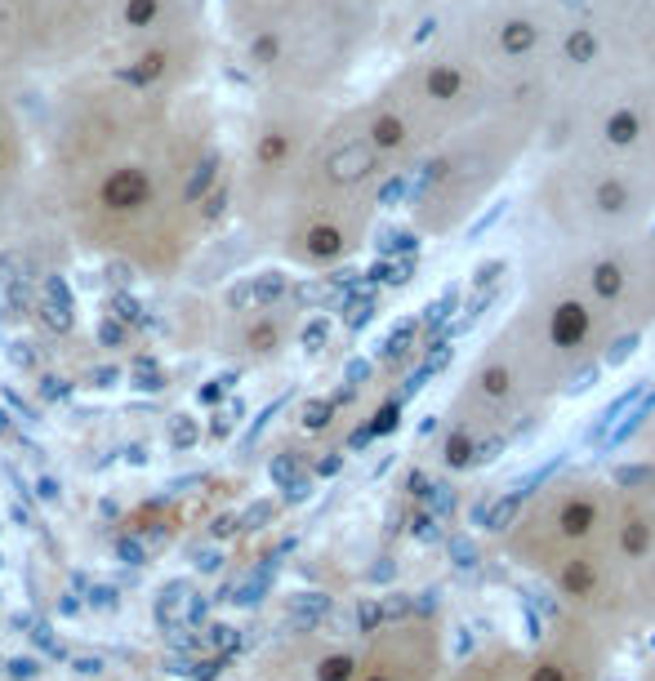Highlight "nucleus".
I'll list each match as a JSON object with an SVG mask.
<instances>
[{"instance_id": "21", "label": "nucleus", "mask_w": 655, "mask_h": 681, "mask_svg": "<svg viewBox=\"0 0 655 681\" xmlns=\"http://www.w3.org/2000/svg\"><path fill=\"white\" fill-rule=\"evenodd\" d=\"M357 624H361V632H371L375 624H383V610H380V601H366L361 610H357Z\"/></svg>"}, {"instance_id": "5", "label": "nucleus", "mask_w": 655, "mask_h": 681, "mask_svg": "<svg viewBox=\"0 0 655 681\" xmlns=\"http://www.w3.org/2000/svg\"><path fill=\"white\" fill-rule=\"evenodd\" d=\"M108 50L103 0H0V85L72 76Z\"/></svg>"}, {"instance_id": "14", "label": "nucleus", "mask_w": 655, "mask_h": 681, "mask_svg": "<svg viewBox=\"0 0 655 681\" xmlns=\"http://www.w3.org/2000/svg\"><path fill=\"white\" fill-rule=\"evenodd\" d=\"M236 415H241V406H232V410H215V415H210V423H206V436H210V441H223V436L232 432Z\"/></svg>"}, {"instance_id": "11", "label": "nucleus", "mask_w": 655, "mask_h": 681, "mask_svg": "<svg viewBox=\"0 0 655 681\" xmlns=\"http://www.w3.org/2000/svg\"><path fill=\"white\" fill-rule=\"evenodd\" d=\"M197 441H201V423L197 419L178 415V419L169 423V446H174V450H192Z\"/></svg>"}, {"instance_id": "18", "label": "nucleus", "mask_w": 655, "mask_h": 681, "mask_svg": "<svg viewBox=\"0 0 655 681\" xmlns=\"http://www.w3.org/2000/svg\"><path fill=\"white\" fill-rule=\"evenodd\" d=\"M116 557H120L125 566H143V561H148V552H143L139 539H116Z\"/></svg>"}, {"instance_id": "10", "label": "nucleus", "mask_w": 655, "mask_h": 681, "mask_svg": "<svg viewBox=\"0 0 655 681\" xmlns=\"http://www.w3.org/2000/svg\"><path fill=\"white\" fill-rule=\"evenodd\" d=\"M357 673V659L352 655H326L322 664H317V681H352Z\"/></svg>"}, {"instance_id": "15", "label": "nucleus", "mask_w": 655, "mask_h": 681, "mask_svg": "<svg viewBox=\"0 0 655 681\" xmlns=\"http://www.w3.org/2000/svg\"><path fill=\"white\" fill-rule=\"evenodd\" d=\"M210 646H215V655L218 650H223V655H232V650H236V646H241V637H236V628H232V624H210Z\"/></svg>"}, {"instance_id": "25", "label": "nucleus", "mask_w": 655, "mask_h": 681, "mask_svg": "<svg viewBox=\"0 0 655 681\" xmlns=\"http://www.w3.org/2000/svg\"><path fill=\"white\" fill-rule=\"evenodd\" d=\"M72 668H76L81 677H94V673H103V659H94V655H85V659H72Z\"/></svg>"}, {"instance_id": "27", "label": "nucleus", "mask_w": 655, "mask_h": 681, "mask_svg": "<svg viewBox=\"0 0 655 681\" xmlns=\"http://www.w3.org/2000/svg\"><path fill=\"white\" fill-rule=\"evenodd\" d=\"M655 472H647V468H624L620 472V485H638V481H651Z\"/></svg>"}, {"instance_id": "26", "label": "nucleus", "mask_w": 655, "mask_h": 681, "mask_svg": "<svg viewBox=\"0 0 655 681\" xmlns=\"http://www.w3.org/2000/svg\"><path fill=\"white\" fill-rule=\"evenodd\" d=\"M36 494H41L45 504H54V499H58V481H54V476H41V481H36Z\"/></svg>"}, {"instance_id": "34", "label": "nucleus", "mask_w": 655, "mask_h": 681, "mask_svg": "<svg viewBox=\"0 0 655 681\" xmlns=\"http://www.w3.org/2000/svg\"><path fill=\"white\" fill-rule=\"evenodd\" d=\"M499 446H504V441H486V446H477V459H495V455H499Z\"/></svg>"}, {"instance_id": "1", "label": "nucleus", "mask_w": 655, "mask_h": 681, "mask_svg": "<svg viewBox=\"0 0 655 681\" xmlns=\"http://www.w3.org/2000/svg\"><path fill=\"white\" fill-rule=\"evenodd\" d=\"M45 165L72 232L143 272L188 259L232 201L210 103L139 94L103 67H81L54 90Z\"/></svg>"}, {"instance_id": "37", "label": "nucleus", "mask_w": 655, "mask_h": 681, "mask_svg": "<svg viewBox=\"0 0 655 681\" xmlns=\"http://www.w3.org/2000/svg\"><path fill=\"white\" fill-rule=\"evenodd\" d=\"M375 681H380V677H375Z\"/></svg>"}, {"instance_id": "22", "label": "nucleus", "mask_w": 655, "mask_h": 681, "mask_svg": "<svg viewBox=\"0 0 655 681\" xmlns=\"http://www.w3.org/2000/svg\"><path fill=\"white\" fill-rule=\"evenodd\" d=\"M589 583H593L589 566H571V571H566V588H571V592H584Z\"/></svg>"}, {"instance_id": "3", "label": "nucleus", "mask_w": 655, "mask_h": 681, "mask_svg": "<svg viewBox=\"0 0 655 681\" xmlns=\"http://www.w3.org/2000/svg\"><path fill=\"white\" fill-rule=\"evenodd\" d=\"M388 178L397 174H388L380 152L366 143L357 111L330 107V116L322 120L313 148L303 152L294 183L281 201L285 254L308 267L343 263L357 250L366 232V210L380 206Z\"/></svg>"}, {"instance_id": "32", "label": "nucleus", "mask_w": 655, "mask_h": 681, "mask_svg": "<svg viewBox=\"0 0 655 681\" xmlns=\"http://www.w3.org/2000/svg\"><path fill=\"white\" fill-rule=\"evenodd\" d=\"M531 681H566V677H562V668L544 664V668H535V677H531Z\"/></svg>"}, {"instance_id": "8", "label": "nucleus", "mask_w": 655, "mask_h": 681, "mask_svg": "<svg viewBox=\"0 0 655 681\" xmlns=\"http://www.w3.org/2000/svg\"><path fill=\"white\" fill-rule=\"evenodd\" d=\"M246 312H255V321H250V325H246V334H241L246 352H250V357H273L276 348H281V325L273 321L276 303H273V308H246Z\"/></svg>"}, {"instance_id": "35", "label": "nucleus", "mask_w": 655, "mask_h": 681, "mask_svg": "<svg viewBox=\"0 0 655 681\" xmlns=\"http://www.w3.org/2000/svg\"><path fill=\"white\" fill-rule=\"evenodd\" d=\"M415 530H419L424 539H433V517H419V522H415Z\"/></svg>"}, {"instance_id": "2", "label": "nucleus", "mask_w": 655, "mask_h": 681, "mask_svg": "<svg viewBox=\"0 0 655 681\" xmlns=\"http://www.w3.org/2000/svg\"><path fill=\"white\" fill-rule=\"evenodd\" d=\"M388 0H223L236 62L276 94L330 99L380 45Z\"/></svg>"}, {"instance_id": "28", "label": "nucleus", "mask_w": 655, "mask_h": 681, "mask_svg": "<svg viewBox=\"0 0 655 681\" xmlns=\"http://www.w3.org/2000/svg\"><path fill=\"white\" fill-rule=\"evenodd\" d=\"M322 339H326V325H322V321H317V325H308V330H303V348H317V343H322Z\"/></svg>"}, {"instance_id": "19", "label": "nucleus", "mask_w": 655, "mask_h": 681, "mask_svg": "<svg viewBox=\"0 0 655 681\" xmlns=\"http://www.w3.org/2000/svg\"><path fill=\"white\" fill-rule=\"evenodd\" d=\"M0 668H5L14 681H27V677H36L41 664H36V659H9V664H0Z\"/></svg>"}, {"instance_id": "23", "label": "nucleus", "mask_w": 655, "mask_h": 681, "mask_svg": "<svg viewBox=\"0 0 655 681\" xmlns=\"http://www.w3.org/2000/svg\"><path fill=\"white\" fill-rule=\"evenodd\" d=\"M383 619H401V615H410V601L406 597H388V601H380Z\"/></svg>"}, {"instance_id": "20", "label": "nucleus", "mask_w": 655, "mask_h": 681, "mask_svg": "<svg viewBox=\"0 0 655 681\" xmlns=\"http://www.w3.org/2000/svg\"><path fill=\"white\" fill-rule=\"evenodd\" d=\"M468 450H473V446H468V436H464V432H455V436H450V446H446V459H450V464H468Z\"/></svg>"}, {"instance_id": "6", "label": "nucleus", "mask_w": 655, "mask_h": 681, "mask_svg": "<svg viewBox=\"0 0 655 681\" xmlns=\"http://www.w3.org/2000/svg\"><path fill=\"white\" fill-rule=\"evenodd\" d=\"M330 116V99H303V94H276L264 90L259 103L246 120V148L241 165L227 178L232 206H241L246 218L264 223L268 214L281 210L294 169L303 152L313 148L322 120Z\"/></svg>"}, {"instance_id": "9", "label": "nucleus", "mask_w": 655, "mask_h": 681, "mask_svg": "<svg viewBox=\"0 0 655 681\" xmlns=\"http://www.w3.org/2000/svg\"><path fill=\"white\" fill-rule=\"evenodd\" d=\"M522 494H526V490L504 494L499 504H491V508H482V513H477V522H486L491 530H508V522H513V517H517V508H522Z\"/></svg>"}, {"instance_id": "16", "label": "nucleus", "mask_w": 655, "mask_h": 681, "mask_svg": "<svg viewBox=\"0 0 655 681\" xmlns=\"http://www.w3.org/2000/svg\"><path fill=\"white\" fill-rule=\"evenodd\" d=\"M508 383H513V374H508L504 366H486V369H482V388H486L491 397H504V392H508Z\"/></svg>"}, {"instance_id": "29", "label": "nucleus", "mask_w": 655, "mask_h": 681, "mask_svg": "<svg viewBox=\"0 0 655 681\" xmlns=\"http://www.w3.org/2000/svg\"><path fill=\"white\" fill-rule=\"evenodd\" d=\"M450 548H455V557H459V566H473V543H468V539H455Z\"/></svg>"}, {"instance_id": "7", "label": "nucleus", "mask_w": 655, "mask_h": 681, "mask_svg": "<svg viewBox=\"0 0 655 681\" xmlns=\"http://www.w3.org/2000/svg\"><path fill=\"white\" fill-rule=\"evenodd\" d=\"M602 303V299H593ZM593 303L589 299H557L548 308V339L553 348H580L593 334Z\"/></svg>"}, {"instance_id": "24", "label": "nucleus", "mask_w": 655, "mask_h": 681, "mask_svg": "<svg viewBox=\"0 0 655 681\" xmlns=\"http://www.w3.org/2000/svg\"><path fill=\"white\" fill-rule=\"evenodd\" d=\"M624 548H629V552H642V548H647V530H642V525H629V530H624Z\"/></svg>"}, {"instance_id": "36", "label": "nucleus", "mask_w": 655, "mask_h": 681, "mask_svg": "<svg viewBox=\"0 0 655 681\" xmlns=\"http://www.w3.org/2000/svg\"><path fill=\"white\" fill-rule=\"evenodd\" d=\"M317 472H322V476H330V472H339V459H322V464H317Z\"/></svg>"}, {"instance_id": "13", "label": "nucleus", "mask_w": 655, "mask_h": 681, "mask_svg": "<svg viewBox=\"0 0 655 681\" xmlns=\"http://www.w3.org/2000/svg\"><path fill=\"white\" fill-rule=\"evenodd\" d=\"M294 610H299V619L313 624V619H322V615L330 610V597H322V592H303V597L294 601Z\"/></svg>"}, {"instance_id": "17", "label": "nucleus", "mask_w": 655, "mask_h": 681, "mask_svg": "<svg viewBox=\"0 0 655 681\" xmlns=\"http://www.w3.org/2000/svg\"><path fill=\"white\" fill-rule=\"evenodd\" d=\"M330 415H334V401H308V406H303V427L317 432V427L330 423Z\"/></svg>"}, {"instance_id": "4", "label": "nucleus", "mask_w": 655, "mask_h": 681, "mask_svg": "<svg viewBox=\"0 0 655 681\" xmlns=\"http://www.w3.org/2000/svg\"><path fill=\"white\" fill-rule=\"evenodd\" d=\"M495 103L499 94L491 81L464 53L429 36L383 76L375 94L352 103V111L388 174H401V165L433 157L446 139H455Z\"/></svg>"}, {"instance_id": "33", "label": "nucleus", "mask_w": 655, "mask_h": 681, "mask_svg": "<svg viewBox=\"0 0 655 681\" xmlns=\"http://www.w3.org/2000/svg\"><path fill=\"white\" fill-rule=\"evenodd\" d=\"M366 374H371V366H366V361H352V366H348V383H361Z\"/></svg>"}, {"instance_id": "31", "label": "nucleus", "mask_w": 655, "mask_h": 681, "mask_svg": "<svg viewBox=\"0 0 655 681\" xmlns=\"http://www.w3.org/2000/svg\"><path fill=\"white\" fill-rule=\"evenodd\" d=\"M215 566H223V552H201L197 557V571H215Z\"/></svg>"}, {"instance_id": "12", "label": "nucleus", "mask_w": 655, "mask_h": 681, "mask_svg": "<svg viewBox=\"0 0 655 681\" xmlns=\"http://www.w3.org/2000/svg\"><path fill=\"white\" fill-rule=\"evenodd\" d=\"M589 525H593V508L589 504H566L562 508V530L566 534H584Z\"/></svg>"}, {"instance_id": "30", "label": "nucleus", "mask_w": 655, "mask_h": 681, "mask_svg": "<svg viewBox=\"0 0 655 681\" xmlns=\"http://www.w3.org/2000/svg\"><path fill=\"white\" fill-rule=\"evenodd\" d=\"M94 606H103V610H116V588H94Z\"/></svg>"}]
</instances>
